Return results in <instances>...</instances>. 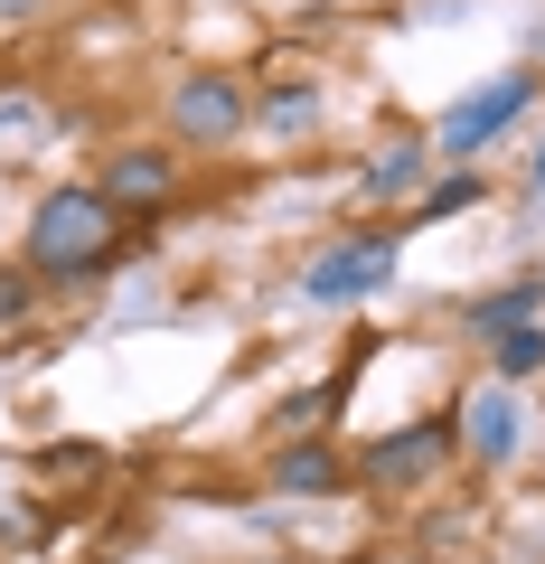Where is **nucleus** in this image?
Returning a JSON list of instances; mask_svg holds the SVG:
<instances>
[{
    "label": "nucleus",
    "mask_w": 545,
    "mask_h": 564,
    "mask_svg": "<svg viewBox=\"0 0 545 564\" xmlns=\"http://www.w3.org/2000/svg\"><path fill=\"white\" fill-rule=\"evenodd\" d=\"M536 311H545V282L526 273V282H508V292H489V302H470L461 321H470V329H489V339H499V329H526V321H536Z\"/></svg>",
    "instance_id": "9"
},
{
    "label": "nucleus",
    "mask_w": 545,
    "mask_h": 564,
    "mask_svg": "<svg viewBox=\"0 0 545 564\" xmlns=\"http://www.w3.org/2000/svg\"><path fill=\"white\" fill-rule=\"evenodd\" d=\"M103 198H113V217H122V207H161L170 198V188H179V161H170V151H151V141H142V151H113V170H103Z\"/></svg>",
    "instance_id": "7"
},
{
    "label": "nucleus",
    "mask_w": 545,
    "mask_h": 564,
    "mask_svg": "<svg viewBox=\"0 0 545 564\" xmlns=\"http://www.w3.org/2000/svg\"><path fill=\"white\" fill-rule=\"evenodd\" d=\"M451 452H461V414H424V423H404V433H377L358 452V480L367 489H424Z\"/></svg>",
    "instance_id": "2"
},
{
    "label": "nucleus",
    "mask_w": 545,
    "mask_h": 564,
    "mask_svg": "<svg viewBox=\"0 0 545 564\" xmlns=\"http://www.w3.org/2000/svg\"><path fill=\"white\" fill-rule=\"evenodd\" d=\"M385 273H395V236H348V245H329V254L302 263V302L348 311V302H367Z\"/></svg>",
    "instance_id": "3"
},
{
    "label": "nucleus",
    "mask_w": 545,
    "mask_h": 564,
    "mask_svg": "<svg viewBox=\"0 0 545 564\" xmlns=\"http://www.w3.org/2000/svg\"><path fill=\"white\" fill-rule=\"evenodd\" d=\"M489 367H499V386L536 377V367H545V329H536V321H526V329H499V348H489Z\"/></svg>",
    "instance_id": "12"
},
{
    "label": "nucleus",
    "mask_w": 545,
    "mask_h": 564,
    "mask_svg": "<svg viewBox=\"0 0 545 564\" xmlns=\"http://www.w3.org/2000/svg\"><path fill=\"white\" fill-rule=\"evenodd\" d=\"M414 180H424V141H395L385 161H367V198H404Z\"/></svg>",
    "instance_id": "13"
},
{
    "label": "nucleus",
    "mask_w": 545,
    "mask_h": 564,
    "mask_svg": "<svg viewBox=\"0 0 545 564\" xmlns=\"http://www.w3.org/2000/svg\"><path fill=\"white\" fill-rule=\"evenodd\" d=\"M348 470H339V452H329V433H302V443H283L273 452V489H292V499H329Z\"/></svg>",
    "instance_id": "8"
},
{
    "label": "nucleus",
    "mask_w": 545,
    "mask_h": 564,
    "mask_svg": "<svg viewBox=\"0 0 545 564\" xmlns=\"http://www.w3.org/2000/svg\"><path fill=\"white\" fill-rule=\"evenodd\" d=\"M310 122H320V95H310V85H273V95H263V132L302 141Z\"/></svg>",
    "instance_id": "10"
},
{
    "label": "nucleus",
    "mask_w": 545,
    "mask_h": 564,
    "mask_svg": "<svg viewBox=\"0 0 545 564\" xmlns=\"http://www.w3.org/2000/svg\"><path fill=\"white\" fill-rule=\"evenodd\" d=\"M480 188H489V180H480V170L461 161L451 180H433V188H424V207H414V226H433V217H461V207H480Z\"/></svg>",
    "instance_id": "11"
},
{
    "label": "nucleus",
    "mask_w": 545,
    "mask_h": 564,
    "mask_svg": "<svg viewBox=\"0 0 545 564\" xmlns=\"http://www.w3.org/2000/svg\"><path fill=\"white\" fill-rule=\"evenodd\" d=\"M244 122H254V113H244V85L217 76V66H207V76H188L179 95H170V141H179V151H226Z\"/></svg>",
    "instance_id": "4"
},
{
    "label": "nucleus",
    "mask_w": 545,
    "mask_h": 564,
    "mask_svg": "<svg viewBox=\"0 0 545 564\" xmlns=\"http://www.w3.org/2000/svg\"><path fill=\"white\" fill-rule=\"evenodd\" d=\"M47 0H0V20H39Z\"/></svg>",
    "instance_id": "16"
},
{
    "label": "nucleus",
    "mask_w": 545,
    "mask_h": 564,
    "mask_svg": "<svg viewBox=\"0 0 545 564\" xmlns=\"http://www.w3.org/2000/svg\"><path fill=\"white\" fill-rule=\"evenodd\" d=\"M113 254V198L103 188H47L29 207V273H95Z\"/></svg>",
    "instance_id": "1"
},
{
    "label": "nucleus",
    "mask_w": 545,
    "mask_h": 564,
    "mask_svg": "<svg viewBox=\"0 0 545 564\" xmlns=\"http://www.w3.org/2000/svg\"><path fill=\"white\" fill-rule=\"evenodd\" d=\"M29 122H39V104H29V95H0V132H29Z\"/></svg>",
    "instance_id": "15"
},
{
    "label": "nucleus",
    "mask_w": 545,
    "mask_h": 564,
    "mask_svg": "<svg viewBox=\"0 0 545 564\" xmlns=\"http://www.w3.org/2000/svg\"><path fill=\"white\" fill-rule=\"evenodd\" d=\"M29 311V273H0V321H20Z\"/></svg>",
    "instance_id": "14"
},
{
    "label": "nucleus",
    "mask_w": 545,
    "mask_h": 564,
    "mask_svg": "<svg viewBox=\"0 0 545 564\" xmlns=\"http://www.w3.org/2000/svg\"><path fill=\"white\" fill-rule=\"evenodd\" d=\"M526 188H545V151H536V161H526Z\"/></svg>",
    "instance_id": "17"
},
{
    "label": "nucleus",
    "mask_w": 545,
    "mask_h": 564,
    "mask_svg": "<svg viewBox=\"0 0 545 564\" xmlns=\"http://www.w3.org/2000/svg\"><path fill=\"white\" fill-rule=\"evenodd\" d=\"M461 452L480 470H508L526 452V414H517V395H508V386H480V395L461 404Z\"/></svg>",
    "instance_id": "6"
},
{
    "label": "nucleus",
    "mask_w": 545,
    "mask_h": 564,
    "mask_svg": "<svg viewBox=\"0 0 545 564\" xmlns=\"http://www.w3.org/2000/svg\"><path fill=\"white\" fill-rule=\"evenodd\" d=\"M526 95H536V76H526V66H508V76H489L480 95H461V104L443 113V151H451V161H480L489 141H499L508 122L526 113Z\"/></svg>",
    "instance_id": "5"
}]
</instances>
